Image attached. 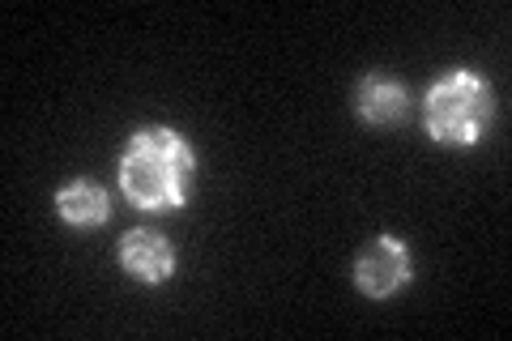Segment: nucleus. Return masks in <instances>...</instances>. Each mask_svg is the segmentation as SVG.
<instances>
[{"label": "nucleus", "mask_w": 512, "mask_h": 341, "mask_svg": "<svg viewBox=\"0 0 512 341\" xmlns=\"http://www.w3.org/2000/svg\"><path fill=\"white\" fill-rule=\"evenodd\" d=\"M184 180H188V150L171 133H146L124 162L128 197L146 209L171 205L184 192Z\"/></svg>", "instance_id": "nucleus-1"}, {"label": "nucleus", "mask_w": 512, "mask_h": 341, "mask_svg": "<svg viewBox=\"0 0 512 341\" xmlns=\"http://www.w3.org/2000/svg\"><path fill=\"white\" fill-rule=\"evenodd\" d=\"M487 116H491V99H487V90L470 77L444 81L427 103V120H431V128H436V137H444V141H474L478 133H483Z\"/></svg>", "instance_id": "nucleus-2"}, {"label": "nucleus", "mask_w": 512, "mask_h": 341, "mask_svg": "<svg viewBox=\"0 0 512 341\" xmlns=\"http://www.w3.org/2000/svg\"><path fill=\"white\" fill-rule=\"evenodd\" d=\"M359 282L372 290V295H389L406 282V252L397 243H376L372 252H363L359 261Z\"/></svg>", "instance_id": "nucleus-3"}, {"label": "nucleus", "mask_w": 512, "mask_h": 341, "mask_svg": "<svg viewBox=\"0 0 512 341\" xmlns=\"http://www.w3.org/2000/svg\"><path fill=\"white\" fill-rule=\"evenodd\" d=\"M124 265L137 273V278H163V273L171 269V248L158 235L150 231H137L133 239L124 243Z\"/></svg>", "instance_id": "nucleus-4"}, {"label": "nucleus", "mask_w": 512, "mask_h": 341, "mask_svg": "<svg viewBox=\"0 0 512 341\" xmlns=\"http://www.w3.org/2000/svg\"><path fill=\"white\" fill-rule=\"evenodd\" d=\"M359 107H363V116L367 120H397L402 116V86H393V81H384V77H372V81H363L359 86Z\"/></svg>", "instance_id": "nucleus-5"}, {"label": "nucleus", "mask_w": 512, "mask_h": 341, "mask_svg": "<svg viewBox=\"0 0 512 341\" xmlns=\"http://www.w3.org/2000/svg\"><path fill=\"white\" fill-rule=\"evenodd\" d=\"M60 209H64V218H73V222H99L107 214V197L94 184H73L60 197Z\"/></svg>", "instance_id": "nucleus-6"}]
</instances>
